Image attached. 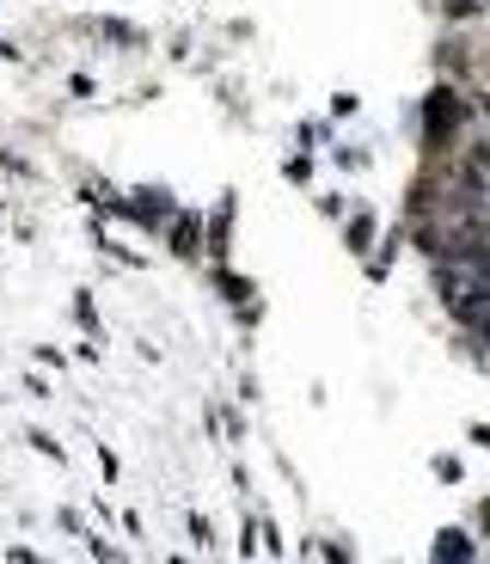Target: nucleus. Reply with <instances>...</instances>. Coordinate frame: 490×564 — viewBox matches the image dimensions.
I'll return each instance as SVG.
<instances>
[{"mask_svg":"<svg viewBox=\"0 0 490 564\" xmlns=\"http://www.w3.org/2000/svg\"><path fill=\"white\" fill-rule=\"evenodd\" d=\"M368 234H374V221H368V215H355V221H350V239H355V251L368 246Z\"/></svg>","mask_w":490,"mask_h":564,"instance_id":"5","label":"nucleus"},{"mask_svg":"<svg viewBox=\"0 0 490 564\" xmlns=\"http://www.w3.org/2000/svg\"><path fill=\"white\" fill-rule=\"evenodd\" d=\"M172 251H178V258H197V221H190V215L172 227Z\"/></svg>","mask_w":490,"mask_h":564,"instance_id":"3","label":"nucleus"},{"mask_svg":"<svg viewBox=\"0 0 490 564\" xmlns=\"http://www.w3.org/2000/svg\"><path fill=\"white\" fill-rule=\"evenodd\" d=\"M472 7H478V0H447V13H454V19H466Z\"/></svg>","mask_w":490,"mask_h":564,"instance_id":"6","label":"nucleus"},{"mask_svg":"<svg viewBox=\"0 0 490 564\" xmlns=\"http://www.w3.org/2000/svg\"><path fill=\"white\" fill-rule=\"evenodd\" d=\"M459 124H466V98H459L454 86H435L429 105H423V141H429V148H447Z\"/></svg>","mask_w":490,"mask_h":564,"instance_id":"1","label":"nucleus"},{"mask_svg":"<svg viewBox=\"0 0 490 564\" xmlns=\"http://www.w3.org/2000/svg\"><path fill=\"white\" fill-rule=\"evenodd\" d=\"M435 559H472V547H466V533L447 528L442 540H435Z\"/></svg>","mask_w":490,"mask_h":564,"instance_id":"4","label":"nucleus"},{"mask_svg":"<svg viewBox=\"0 0 490 564\" xmlns=\"http://www.w3.org/2000/svg\"><path fill=\"white\" fill-rule=\"evenodd\" d=\"M485 528H490V503H485Z\"/></svg>","mask_w":490,"mask_h":564,"instance_id":"7","label":"nucleus"},{"mask_svg":"<svg viewBox=\"0 0 490 564\" xmlns=\"http://www.w3.org/2000/svg\"><path fill=\"white\" fill-rule=\"evenodd\" d=\"M129 215L148 221V227L153 221H166V190H141V203H129Z\"/></svg>","mask_w":490,"mask_h":564,"instance_id":"2","label":"nucleus"}]
</instances>
